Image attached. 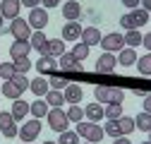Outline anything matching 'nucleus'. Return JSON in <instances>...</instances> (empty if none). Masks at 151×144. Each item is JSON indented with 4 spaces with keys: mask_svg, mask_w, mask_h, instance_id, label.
<instances>
[{
    "mask_svg": "<svg viewBox=\"0 0 151 144\" xmlns=\"http://www.w3.org/2000/svg\"><path fill=\"white\" fill-rule=\"evenodd\" d=\"M29 89V77L27 75H17L12 79H5L3 84H0V91H3V96H7L10 101H17V99H22V94Z\"/></svg>",
    "mask_w": 151,
    "mask_h": 144,
    "instance_id": "f257e3e1",
    "label": "nucleus"
},
{
    "mask_svg": "<svg viewBox=\"0 0 151 144\" xmlns=\"http://www.w3.org/2000/svg\"><path fill=\"white\" fill-rule=\"evenodd\" d=\"M77 135H79L84 142H91V144H99V142L106 137L103 127H101L99 122H91V120H82V122H77Z\"/></svg>",
    "mask_w": 151,
    "mask_h": 144,
    "instance_id": "f03ea898",
    "label": "nucleus"
},
{
    "mask_svg": "<svg viewBox=\"0 0 151 144\" xmlns=\"http://www.w3.org/2000/svg\"><path fill=\"white\" fill-rule=\"evenodd\" d=\"M149 22V12L144 10V7H137V10H129L127 14H122L120 17V27L122 29H142L144 24Z\"/></svg>",
    "mask_w": 151,
    "mask_h": 144,
    "instance_id": "7ed1b4c3",
    "label": "nucleus"
},
{
    "mask_svg": "<svg viewBox=\"0 0 151 144\" xmlns=\"http://www.w3.org/2000/svg\"><path fill=\"white\" fill-rule=\"evenodd\" d=\"M93 96H96V101L99 103H122V99H125V91L122 89H118V86H96L93 89Z\"/></svg>",
    "mask_w": 151,
    "mask_h": 144,
    "instance_id": "20e7f679",
    "label": "nucleus"
},
{
    "mask_svg": "<svg viewBox=\"0 0 151 144\" xmlns=\"http://www.w3.org/2000/svg\"><path fill=\"white\" fill-rule=\"evenodd\" d=\"M48 127L53 130V132H65V130H70V120H67V115H65V111H60V108H50L48 111Z\"/></svg>",
    "mask_w": 151,
    "mask_h": 144,
    "instance_id": "39448f33",
    "label": "nucleus"
},
{
    "mask_svg": "<svg viewBox=\"0 0 151 144\" xmlns=\"http://www.w3.org/2000/svg\"><path fill=\"white\" fill-rule=\"evenodd\" d=\"M99 46L103 48V53H120L125 48V36L120 31H110V34H106L101 39Z\"/></svg>",
    "mask_w": 151,
    "mask_h": 144,
    "instance_id": "423d86ee",
    "label": "nucleus"
},
{
    "mask_svg": "<svg viewBox=\"0 0 151 144\" xmlns=\"http://www.w3.org/2000/svg\"><path fill=\"white\" fill-rule=\"evenodd\" d=\"M39 135H41V120H39V118L27 120L22 127H19V132H17V137H19L22 142H34Z\"/></svg>",
    "mask_w": 151,
    "mask_h": 144,
    "instance_id": "0eeeda50",
    "label": "nucleus"
},
{
    "mask_svg": "<svg viewBox=\"0 0 151 144\" xmlns=\"http://www.w3.org/2000/svg\"><path fill=\"white\" fill-rule=\"evenodd\" d=\"M29 27L34 29V31H43L46 29V24H48V10L46 7H34V10H29Z\"/></svg>",
    "mask_w": 151,
    "mask_h": 144,
    "instance_id": "6e6552de",
    "label": "nucleus"
},
{
    "mask_svg": "<svg viewBox=\"0 0 151 144\" xmlns=\"http://www.w3.org/2000/svg\"><path fill=\"white\" fill-rule=\"evenodd\" d=\"M0 132H3L7 139L17 137V132H19V127H17V120L12 118L10 111H0Z\"/></svg>",
    "mask_w": 151,
    "mask_h": 144,
    "instance_id": "1a4fd4ad",
    "label": "nucleus"
},
{
    "mask_svg": "<svg viewBox=\"0 0 151 144\" xmlns=\"http://www.w3.org/2000/svg\"><path fill=\"white\" fill-rule=\"evenodd\" d=\"M7 29H10V34L14 36V39H29L31 36V27H29L27 19H22V17H14Z\"/></svg>",
    "mask_w": 151,
    "mask_h": 144,
    "instance_id": "9d476101",
    "label": "nucleus"
},
{
    "mask_svg": "<svg viewBox=\"0 0 151 144\" xmlns=\"http://www.w3.org/2000/svg\"><path fill=\"white\" fill-rule=\"evenodd\" d=\"M31 53V43H29V39H14L12 41V46H10V55H12V60H17V58H27Z\"/></svg>",
    "mask_w": 151,
    "mask_h": 144,
    "instance_id": "9b49d317",
    "label": "nucleus"
},
{
    "mask_svg": "<svg viewBox=\"0 0 151 144\" xmlns=\"http://www.w3.org/2000/svg\"><path fill=\"white\" fill-rule=\"evenodd\" d=\"M118 65V58L115 53H101V58L96 60V72H101V75H108V72H113Z\"/></svg>",
    "mask_w": 151,
    "mask_h": 144,
    "instance_id": "f8f14e48",
    "label": "nucleus"
},
{
    "mask_svg": "<svg viewBox=\"0 0 151 144\" xmlns=\"http://www.w3.org/2000/svg\"><path fill=\"white\" fill-rule=\"evenodd\" d=\"M63 96H65V103L74 106V103H79V101L84 99V91H82V86H79V84L67 82V86L63 89Z\"/></svg>",
    "mask_w": 151,
    "mask_h": 144,
    "instance_id": "ddd939ff",
    "label": "nucleus"
},
{
    "mask_svg": "<svg viewBox=\"0 0 151 144\" xmlns=\"http://www.w3.org/2000/svg\"><path fill=\"white\" fill-rule=\"evenodd\" d=\"M19 10H22V3L19 0H3L0 3V14L5 17V19H14V17H19Z\"/></svg>",
    "mask_w": 151,
    "mask_h": 144,
    "instance_id": "4468645a",
    "label": "nucleus"
},
{
    "mask_svg": "<svg viewBox=\"0 0 151 144\" xmlns=\"http://www.w3.org/2000/svg\"><path fill=\"white\" fill-rule=\"evenodd\" d=\"M63 17H65V22H77L82 17V5L77 3V0H67V3H63Z\"/></svg>",
    "mask_w": 151,
    "mask_h": 144,
    "instance_id": "2eb2a0df",
    "label": "nucleus"
},
{
    "mask_svg": "<svg viewBox=\"0 0 151 144\" xmlns=\"http://www.w3.org/2000/svg\"><path fill=\"white\" fill-rule=\"evenodd\" d=\"M82 24L79 22H65V27H63V41H79L82 39Z\"/></svg>",
    "mask_w": 151,
    "mask_h": 144,
    "instance_id": "dca6fc26",
    "label": "nucleus"
},
{
    "mask_svg": "<svg viewBox=\"0 0 151 144\" xmlns=\"http://www.w3.org/2000/svg\"><path fill=\"white\" fill-rule=\"evenodd\" d=\"M101 39H103V34L96 29V27H86V29H82V43H86L89 48H93V46H99L101 43Z\"/></svg>",
    "mask_w": 151,
    "mask_h": 144,
    "instance_id": "f3484780",
    "label": "nucleus"
},
{
    "mask_svg": "<svg viewBox=\"0 0 151 144\" xmlns=\"http://www.w3.org/2000/svg\"><path fill=\"white\" fill-rule=\"evenodd\" d=\"M29 89H31V94L34 96H46L48 91H50V86H48V79L43 77V75H39V77H34V79H29Z\"/></svg>",
    "mask_w": 151,
    "mask_h": 144,
    "instance_id": "a211bd4d",
    "label": "nucleus"
},
{
    "mask_svg": "<svg viewBox=\"0 0 151 144\" xmlns=\"http://www.w3.org/2000/svg\"><path fill=\"white\" fill-rule=\"evenodd\" d=\"M63 53H65V41H63V39H48V43H46V48H43V53H41V55L60 58Z\"/></svg>",
    "mask_w": 151,
    "mask_h": 144,
    "instance_id": "6ab92c4d",
    "label": "nucleus"
},
{
    "mask_svg": "<svg viewBox=\"0 0 151 144\" xmlns=\"http://www.w3.org/2000/svg\"><path fill=\"white\" fill-rule=\"evenodd\" d=\"M36 70L41 72V75L46 77V75H50V72H55V67H58V58H50V55H41L39 60H36V65H34Z\"/></svg>",
    "mask_w": 151,
    "mask_h": 144,
    "instance_id": "aec40b11",
    "label": "nucleus"
},
{
    "mask_svg": "<svg viewBox=\"0 0 151 144\" xmlns=\"http://www.w3.org/2000/svg\"><path fill=\"white\" fill-rule=\"evenodd\" d=\"M84 118L91 120V122H101V120H106V118H103V103H99V101L89 103V106L84 108Z\"/></svg>",
    "mask_w": 151,
    "mask_h": 144,
    "instance_id": "412c9836",
    "label": "nucleus"
},
{
    "mask_svg": "<svg viewBox=\"0 0 151 144\" xmlns=\"http://www.w3.org/2000/svg\"><path fill=\"white\" fill-rule=\"evenodd\" d=\"M115 58H118V65H122V67H132V65L137 63V58H139V55H137V50H134V48L125 46V48L118 53Z\"/></svg>",
    "mask_w": 151,
    "mask_h": 144,
    "instance_id": "4be33fe9",
    "label": "nucleus"
},
{
    "mask_svg": "<svg viewBox=\"0 0 151 144\" xmlns=\"http://www.w3.org/2000/svg\"><path fill=\"white\" fill-rule=\"evenodd\" d=\"M48 111H50V106L46 103V99H36L34 103H29V113H31V118H46L48 115Z\"/></svg>",
    "mask_w": 151,
    "mask_h": 144,
    "instance_id": "5701e85b",
    "label": "nucleus"
},
{
    "mask_svg": "<svg viewBox=\"0 0 151 144\" xmlns=\"http://www.w3.org/2000/svg\"><path fill=\"white\" fill-rule=\"evenodd\" d=\"M58 65L63 67V70H72V72H82V63H77V60H74V55H72V53H63V55L58 58Z\"/></svg>",
    "mask_w": 151,
    "mask_h": 144,
    "instance_id": "b1692460",
    "label": "nucleus"
},
{
    "mask_svg": "<svg viewBox=\"0 0 151 144\" xmlns=\"http://www.w3.org/2000/svg\"><path fill=\"white\" fill-rule=\"evenodd\" d=\"M29 43H31V50H36V53H43V48H46V43H48V36H46L43 31H31V36H29Z\"/></svg>",
    "mask_w": 151,
    "mask_h": 144,
    "instance_id": "393cba45",
    "label": "nucleus"
},
{
    "mask_svg": "<svg viewBox=\"0 0 151 144\" xmlns=\"http://www.w3.org/2000/svg\"><path fill=\"white\" fill-rule=\"evenodd\" d=\"M10 113H12V118H14V120H24V118L29 115V103H27V101H22V99L12 101Z\"/></svg>",
    "mask_w": 151,
    "mask_h": 144,
    "instance_id": "a878e982",
    "label": "nucleus"
},
{
    "mask_svg": "<svg viewBox=\"0 0 151 144\" xmlns=\"http://www.w3.org/2000/svg\"><path fill=\"white\" fill-rule=\"evenodd\" d=\"M46 103H48L50 108H63V106H65V96H63V91H58V89H50V91L46 94Z\"/></svg>",
    "mask_w": 151,
    "mask_h": 144,
    "instance_id": "bb28decb",
    "label": "nucleus"
},
{
    "mask_svg": "<svg viewBox=\"0 0 151 144\" xmlns=\"http://www.w3.org/2000/svg\"><path fill=\"white\" fill-rule=\"evenodd\" d=\"M122 36H125V46H129V48L142 46V39H144V34H142L139 29H129V31L122 34Z\"/></svg>",
    "mask_w": 151,
    "mask_h": 144,
    "instance_id": "cd10ccee",
    "label": "nucleus"
},
{
    "mask_svg": "<svg viewBox=\"0 0 151 144\" xmlns=\"http://www.w3.org/2000/svg\"><path fill=\"white\" fill-rule=\"evenodd\" d=\"M120 115H125L122 113V103H108V106H103V118L106 120H118Z\"/></svg>",
    "mask_w": 151,
    "mask_h": 144,
    "instance_id": "c85d7f7f",
    "label": "nucleus"
},
{
    "mask_svg": "<svg viewBox=\"0 0 151 144\" xmlns=\"http://www.w3.org/2000/svg\"><path fill=\"white\" fill-rule=\"evenodd\" d=\"M134 127L142 132H151V113L142 111L139 115H134Z\"/></svg>",
    "mask_w": 151,
    "mask_h": 144,
    "instance_id": "c756f323",
    "label": "nucleus"
},
{
    "mask_svg": "<svg viewBox=\"0 0 151 144\" xmlns=\"http://www.w3.org/2000/svg\"><path fill=\"white\" fill-rule=\"evenodd\" d=\"M137 72L139 75H144V77H149L151 75V53H144L142 58H137Z\"/></svg>",
    "mask_w": 151,
    "mask_h": 144,
    "instance_id": "7c9ffc66",
    "label": "nucleus"
},
{
    "mask_svg": "<svg viewBox=\"0 0 151 144\" xmlns=\"http://www.w3.org/2000/svg\"><path fill=\"white\" fill-rule=\"evenodd\" d=\"M118 127H120V132L122 135H132V132H134L137 127H134V118H129V115H120L118 118Z\"/></svg>",
    "mask_w": 151,
    "mask_h": 144,
    "instance_id": "2f4dec72",
    "label": "nucleus"
},
{
    "mask_svg": "<svg viewBox=\"0 0 151 144\" xmlns=\"http://www.w3.org/2000/svg\"><path fill=\"white\" fill-rule=\"evenodd\" d=\"M65 115H67L70 122H82V120H84V108H82L79 103H74V106H70L67 111H65Z\"/></svg>",
    "mask_w": 151,
    "mask_h": 144,
    "instance_id": "473e14b6",
    "label": "nucleus"
},
{
    "mask_svg": "<svg viewBox=\"0 0 151 144\" xmlns=\"http://www.w3.org/2000/svg\"><path fill=\"white\" fill-rule=\"evenodd\" d=\"M89 50H91V48H89L86 43H82V41H77V43L72 46V50H70V53H72V55H74V60H77V63H82L84 58H89Z\"/></svg>",
    "mask_w": 151,
    "mask_h": 144,
    "instance_id": "72a5a7b5",
    "label": "nucleus"
},
{
    "mask_svg": "<svg viewBox=\"0 0 151 144\" xmlns=\"http://www.w3.org/2000/svg\"><path fill=\"white\" fill-rule=\"evenodd\" d=\"M58 144H79V135H77V130H65V132H60Z\"/></svg>",
    "mask_w": 151,
    "mask_h": 144,
    "instance_id": "f704fd0d",
    "label": "nucleus"
},
{
    "mask_svg": "<svg viewBox=\"0 0 151 144\" xmlns=\"http://www.w3.org/2000/svg\"><path fill=\"white\" fill-rule=\"evenodd\" d=\"M103 132L108 135V137H122V132H120V127H118V120H106V125H103Z\"/></svg>",
    "mask_w": 151,
    "mask_h": 144,
    "instance_id": "c9c22d12",
    "label": "nucleus"
},
{
    "mask_svg": "<svg viewBox=\"0 0 151 144\" xmlns=\"http://www.w3.org/2000/svg\"><path fill=\"white\" fill-rule=\"evenodd\" d=\"M14 63V70L19 72V75H27V72L31 70V60H29V55L27 58H17V60H12Z\"/></svg>",
    "mask_w": 151,
    "mask_h": 144,
    "instance_id": "e433bc0d",
    "label": "nucleus"
},
{
    "mask_svg": "<svg viewBox=\"0 0 151 144\" xmlns=\"http://www.w3.org/2000/svg\"><path fill=\"white\" fill-rule=\"evenodd\" d=\"M14 75H17L14 63H0V77H3V79H12Z\"/></svg>",
    "mask_w": 151,
    "mask_h": 144,
    "instance_id": "4c0bfd02",
    "label": "nucleus"
},
{
    "mask_svg": "<svg viewBox=\"0 0 151 144\" xmlns=\"http://www.w3.org/2000/svg\"><path fill=\"white\" fill-rule=\"evenodd\" d=\"M48 86H50V89H58V91H63V89L67 86V79H63V77H55V75H50V79H48Z\"/></svg>",
    "mask_w": 151,
    "mask_h": 144,
    "instance_id": "58836bf2",
    "label": "nucleus"
},
{
    "mask_svg": "<svg viewBox=\"0 0 151 144\" xmlns=\"http://www.w3.org/2000/svg\"><path fill=\"white\" fill-rule=\"evenodd\" d=\"M58 5H63V0H41V7H46V10H53Z\"/></svg>",
    "mask_w": 151,
    "mask_h": 144,
    "instance_id": "ea45409f",
    "label": "nucleus"
},
{
    "mask_svg": "<svg viewBox=\"0 0 151 144\" xmlns=\"http://www.w3.org/2000/svg\"><path fill=\"white\" fill-rule=\"evenodd\" d=\"M122 5L127 10H137V7H142V0H122Z\"/></svg>",
    "mask_w": 151,
    "mask_h": 144,
    "instance_id": "a19ab883",
    "label": "nucleus"
},
{
    "mask_svg": "<svg viewBox=\"0 0 151 144\" xmlns=\"http://www.w3.org/2000/svg\"><path fill=\"white\" fill-rule=\"evenodd\" d=\"M19 3H22L24 7H29V10H34V7H41V0H19Z\"/></svg>",
    "mask_w": 151,
    "mask_h": 144,
    "instance_id": "79ce46f5",
    "label": "nucleus"
},
{
    "mask_svg": "<svg viewBox=\"0 0 151 144\" xmlns=\"http://www.w3.org/2000/svg\"><path fill=\"white\" fill-rule=\"evenodd\" d=\"M142 46H144V48L151 53V31H149V34H144V39H142Z\"/></svg>",
    "mask_w": 151,
    "mask_h": 144,
    "instance_id": "37998d69",
    "label": "nucleus"
},
{
    "mask_svg": "<svg viewBox=\"0 0 151 144\" xmlns=\"http://www.w3.org/2000/svg\"><path fill=\"white\" fill-rule=\"evenodd\" d=\"M113 144H132V142H129L127 135H122V137H115V139H113Z\"/></svg>",
    "mask_w": 151,
    "mask_h": 144,
    "instance_id": "c03bdc74",
    "label": "nucleus"
},
{
    "mask_svg": "<svg viewBox=\"0 0 151 144\" xmlns=\"http://www.w3.org/2000/svg\"><path fill=\"white\" fill-rule=\"evenodd\" d=\"M142 111H146V113H151V94L144 99V108H142Z\"/></svg>",
    "mask_w": 151,
    "mask_h": 144,
    "instance_id": "a18cd8bd",
    "label": "nucleus"
},
{
    "mask_svg": "<svg viewBox=\"0 0 151 144\" xmlns=\"http://www.w3.org/2000/svg\"><path fill=\"white\" fill-rule=\"evenodd\" d=\"M142 7H144L146 12H151V0H142Z\"/></svg>",
    "mask_w": 151,
    "mask_h": 144,
    "instance_id": "49530a36",
    "label": "nucleus"
},
{
    "mask_svg": "<svg viewBox=\"0 0 151 144\" xmlns=\"http://www.w3.org/2000/svg\"><path fill=\"white\" fill-rule=\"evenodd\" d=\"M3 22H5V17H3V14H0V29H3Z\"/></svg>",
    "mask_w": 151,
    "mask_h": 144,
    "instance_id": "de8ad7c7",
    "label": "nucleus"
},
{
    "mask_svg": "<svg viewBox=\"0 0 151 144\" xmlns=\"http://www.w3.org/2000/svg\"><path fill=\"white\" fill-rule=\"evenodd\" d=\"M43 144H58V142H50V139H46V142H43Z\"/></svg>",
    "mask_w": 151,
    "mask_h": 144,
    "instance_id": "09e8293b",
    "label": "nucleus"
},
{
    "mask_svg": "<svg viewBox=\"0 0 151 144\" xmlns=\"http://www.w3.org/2000/svg\"><path fill=\"white\" fill-rule=\"evenodd\" d=\"M139 144H149V139H146V142H139Z\"/></svg>",
    "mask_w": 151,
    "mask_h": 144,
    "instance_id": "8fccbe9b",
    "label": "nucleus"
},
{
    "mask_svg": "<svg viewBox=\"0 0 151 144\" xmlns=\"http://www.w3.org/2000/svg\"><path fill=\"white\" fill-rule=\"evenodd\" d=\"M22 144H34V142H22Z\"/></svg>",
    "mask_w": 151,
    "mask_h": 144,
    "instance_id": "3c124183",
    "label": "nucleus"
},
{
    "mask_svg": "<svg viewBox=\"0 0 151 144\" xmlns=\"http://www.w3.org/2000/svg\"><path fill=\"white\" fill-rule=\"evenodd\" d=\"M79 144H91V142H79Z\"/></svg>",
    "mask_w": 151,
    "mask_h": 144,
    "instance_id": "603ef678",
    "label": "nucleus"
},
{
    "mask_svg": "<svg viewBox=\"0 0 151 144\" xmlns=\"http://www.w3.org/2000/svg\"><path fill=\"white\" fill-rule=\"evenodd\" d=\"M149 144H151V132H149Z\"/></svg>",
    "mask_w": 151,
    "mask_h": 144,
    "instance_id": "864d4df0",
    "label": "nucleus"
},
{
    "mask_svg": "<svg viewBox=\"0 0 151 144\" xmlns=\"http://www.w3.org/2000/svg\"><path fill=\"white\" fill-rule=\"evenodd\" d=\"M0 3H3V0H0Z\"/></svg>",
    "mask_w": 151,
    "mask_h": 144,
    "instance_id": "5fc2aeb1",
    "label": "nucleus"
}]
</instances>
